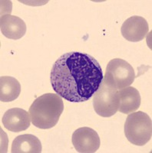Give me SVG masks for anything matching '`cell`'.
I'll return each mask as SVG.
<instances>
[{"label":"cell","mask_w":152,"mask_h":153,"mask_svg":"<svg viewBox=\"0 0 152 153\" xmlns=\"http://www.w3.org/2000/svg\"><path fill=\"white\" fill-rule=\"evenodd\" d=\"M101 65L85 53H65L53 65L50 74L52 87L56 94L73 103L91 99L103 80Z\"/></svg>","instance_id":"6da1fadb"},{"label":"cell","mask_w":152,"mask_h":153,"mask_svg":"<svg viewBox=\"0 0 152 153\" xmlns=\"http://www.w3.org/2000/svg\"><path fill=\"white\" fill-rule=\"evenodd\" d=\"M64 110V103L57 94H46L34 100L29 107L30 119L37 128L48 129L58 123Z\"/></svg>","instance_id":"7a4b0ae2"},{"label":"cell","mask_w":152,"mask_h":153,"mask_svg":"<svg viewBox=\"0 0 152 153\" xmlns=\"http://www.w3.org/2000/svg\"><path fill=\"white\" fill-rule=\"evenodd\" d=\"M124 134L131 144L145 146L151 139V119L147 113L142 111L131 113L125 121Z\"/></svg>","instance_id":"3957f363"},{"label":"cell","mask_w":152,"mask_h":153,"mask_svg":"<svg viewBox=\"0 0 152 153\" xmlns=\"http://www.w3.org/2000/svg\"><path fill=\"white\" fill-rule=\"evenodd\" d=\"M135 78V71L129 63L121 58H115L107 65L102 81L111 88L121 90L129 87Z\"/></svg>","instance_id":"277c9868"},{"label":"cell","mask_w":152,"mask_h":153,"mask_svg":"<svg viewBox=\"0 0 152 153\" xmlns=\"http://www.w3.org/2000/svg\"><path fill=\"white\" fill-rule=\"evenodd\" d=\"M93 96V107L100 117H111L118 111L120 98L118 90L111 88L102 81Z\"/></svg>","instance_id":"5b68a950"},{"label":"cell","mask_w":152,"mask_h":153,"mask_svg":"<svg viewBox=\"0 0 152 153\" xmlns=\"http://www.w3.org/2000/svg\"><path fill=\"white\" fill-rule=\"evenodd\" d=\"M72 142L78 152L93 153L100 148L101 140L95 130L89 127H82L72 134Z\"/></svg>","instance_id":"8992f818"},{"label":"cell","mask_w":152,"mask_h":153,"mask_svg":"<svg viewBox=\"0 0 152 153\" xmlns=\"http://www.w3.org/2000/svg\"><path fill=\"white\" fill-rule=\"evenodd\" d=\"M149 31L148 22L143 17L134 16L128 18L121 28L122 36L126 40L138 42L143 40Z\"/></svg>","instance_id":"52a82bcc"},{"label":"cell","mask_w":152,"mask_h":153,"mask_svg":"<svg viewBox=\"0 0 152 153\" xmlns=\"http://www.w3.org/2000/svg\"><path fill=\"white\" fill-rule=\"evenodd\" d=\"M30 120L29 113L21 108H12L4 113L2 124L10 132H19L28 129Z\"/></svg>","instance_id":"ba28073f"},{"label":"cell","mask_w":152,"mask_h":153,"mask_svg":"<svg viewBox=\"0 0 152 153\" xmlns=\"http://www.w3.org/2000/svg\"><path fill=\"white\" fill-rule=\"evenodd\" d=\"M1 32L5 37L12 40H19L26 32V25L19 17L4 15L0 19Z\"/></svg>","instance_id":"9c48e42d"},{"label":"cell","mask_w":152,"mask_h":153,"mask_svg":"<svg viewBox=\"0 0 152 153\" xmlns=\"http://www.w3.org/2000/svg\"><path fill=\"white\" fill-rule=\"evenodd\" d=\"M120 105L118 110L121 113L129 114L140 107L141 95L139 91L133 87H128L118 91Z\"/></svg>","instance_id":"30bf717a"},{"label":"cell","mask_w":152,"mask_h":153,"mask_svg":"<svg viewBox=\"0 0 152 153\" xmlns=\"http://www.w3.org/2000/svg\"><path fill=\"white\" fill-rule=\"evenodd\" d=\"M42 143L35 136L24 134L19 136L13 140L12 144V153H40Z\"/></svg>","instance_id":"8fae6325"},{"label":"cell","mask_w":152,"mask_h":153,"mask_svg":"<svg viewBox=\"0 0 152 153\" xmlns=\"http://www.w3.org/2000/svg\"><path fill=\"white\" fill-rule=\"evenodd\" d=\"M21 93V84L12 76L0 77V100L4 103L11 102L19 97Z\"/></svg>","instance_id":"7c38bea8"}]
</instances>
